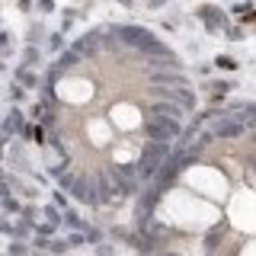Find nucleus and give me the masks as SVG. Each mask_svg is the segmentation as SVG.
I'll return each mask as SVG.
<instances>
[{"label":"nucleus","mask_w":256,"mask_h":256,"mask_svg":"<svg viewBox=\"0 0 256 256\" xmlns=\"http://www.w3.org/2000/svg\"><path fill=\"white\" fill-rule=\"evenodd\" d=\"M160 93H164L166 100H176L182 109H196V93H192L189 86H160Z\"/></svg>","instance_id":"obj_6"},{"label":"nucleus","mask_w":256,"mask_h":256,"mask_svg":"<svg viewBox=\"0 0 256 256\" xmlns=\"http://www.w3.org/2000/svg\"><path fill=\"white\" fill-rule=\"evenodd\" d=\"M116 32H118V38H122L128 48L144 52L148 58H170V48L160 42V38H154L148 29H141V26H116Z\"/></svg>","instance_id":"obj_1"},{"label":"nucleus","mask_w":256,"mask_h":256,"mask_svg":"<svg viewBox=\"0 0 256 256\" xmlns=\"http://www.w3.org/2000/svg\"><path fill=\"white\" fill-rule=\"evenodd\" d=\"M150 112H154V116H164V118H176V122H182V106H176V102H154Z\"/></svg>","instance_id":"obj_7"},{"label":"nucleus","mask_w":256,"mask_h":256,"mask_svg":"<svg viewBox=\"0 0 256 256\" xmlns=\"http://www.w3.org/2000/svg\"><path fill=\"white\" fill-rule=\"evenodd\" d=\"M112 176H116L112 182H116L118 192H128V196H132V192H138V180H134V170H132V166H116Z\"/></svg>","instance_id":"obj_5"},{"label":"nucleus","mask_w":256,"mask_h":256,"mask_svg":"<svg viewBox=\"0 0 256 256\" xmlns=\"http://www.w3.org/2000/svg\"><path fill=\"white\" fill-rule=\"evenodd\" d=\"M164 256H173V253H164Z\"/></svg>","instance_id":"obj_11"},{"label":"nucleus","mask_w":256,"mask_h":256,"mask_svg":"<svg viewBox=\"0 0 256 256\" xmlns=\"http://www.w3.org/2000/svg\"><path fill=\"white\" fill-rule=\"evenodd\" d=\"M64 189L74 192L77 198H90V192H86V180H80V176H64Z\"/></svg>","instance_id":"obj_9"},{"label":"nucleus","mask_w":256,"mask_h":256,"mask_svg":"<svg viewBox=\"0 0 256 256\" xmlns=\"http://www.w3.org/2000/svg\"><path fill=\"white\" fill-rule=\"evenodd\" d=\"M148 134H150V141L180 138V134H182V122H176V118H164V116H154V118L148 122Z\"/></svg>","instance_id":"obj_4"},{"label":"nucleus","mask_w":256,"mask_h":256,"mask_svg":"<svg viewBox=\"0 0 256 256\" xmlns=\"http://www.w3.org/2000/svg\"><path fill=\"white\" fill-rule=\"evenodd\" d=\"M246 132V118L237 112H221L212 118V138H240Z\"/></svg>","instance_id":"obj_3"},{"label":"nucleus","mask_w":256,"mask_h":256,"mask_svg":"<svg viewBox=\"0 0 256 256\" xmlns=\"http://www.w3.org/2000/svg\"><path fill=\"white\" fill-rule=\"evenodd\" d=\"M170 160V144L166 141H150L148 148L141 150V160H138V173L141 180H150L154 173H160Z\"/></svg>","instance_id":"obj_2"},{"label":"nucleus","mask_w":256,"mask_h":256,"mask_svg":"<svg viewBox=\"0 0 256 256\" xmlns=\"http://www.w3.org/2000/svg\"><path fill=\"white\" fill-rule=\"evenodd\" d=\"M150 84H157V86H186V77L176 74V70H166V74H150Z\"/></svg>","instance_id":"obj_8"},{"label":"nucleus","mask_w":256,"mask_h":256,"mask_svg":"<svg viewBox=\"0 0 256 256\" xmlns=\"http://www.w3.org/2000/svg\"><path fill=\"white\" fill-rule=\"evenodd\" d=\"M96 45H100V36H96V32H90V36H84V38L74 45V52H80V54H93Z\"/></svg>","instance_id":"obj_10"}]
</instances>
